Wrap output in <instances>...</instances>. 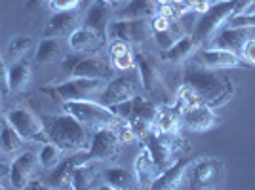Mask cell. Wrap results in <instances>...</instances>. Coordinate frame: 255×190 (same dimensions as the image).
<instances>
[{"label":"cell","instance_id":"13","mask_svg":"<svg viewBox=\"0 0 255 190\" xmlns=\"http://www.w3.org/2000/svg\"><path fill=\"white\" fill-rule=\"evenodd\" d=\"M6 120L19 133V137L23 141H29V143H34V141L48 143V135H46L42 120L38 116H34L29 108H25V106H13V108H10L6 112Z\"/></svg>","mask_w":255,"mask_h":190},{"label":"cell","instance_id":"38","mask_svg":"<svg viewBox=\"0 0 255 190\" xmlns=\"http://www.w3.org/2000/svg\"><path fill=\"white\" fill-rule=\"evenodd\" d=\"M80 2L82 0H50L48 6L53 11H73L80 8Z\"/></svg>","mask_w":255,"mask_h":190},{"label":"cell","instance_id":"19","mask_svg":"<svg viewBox=\"0 0 255 190\" xmlns=\"http://www.w3.org/2000/svg\"><path fill=\"white\" fill-rule=\"evenodd\" d=\"M84 162H88L86 150L80 152H73V154H65L61 162L52 169V187L55 189H71V183L75 177V171L78 166H82Z\"/></svg>","mask_w":255,"mask_h":190},{"label":"cell","instance_id":"16","mask_svg":"<svg viewBox=\"0 0 255 190\" xmlns=\"http://www.w3.org/2000/svg\"><path fill=\"white\" fill-rule=\"evenodd\" d=\"M221 124V118L217 116L215 108L206 103L191 106L181 112V129H187L192 133H204L210 131Z\"/></svg>","mask_w":255,"mask_h":190},{"label":"cell","instance_id":"23","mask_svg":"<svg viewBox=\"0 0 255 190\" xmlns=\"http://www.w3.org/2000/svg\"><path fill=\"white\" fill-rule=\"evenodd\" d=\"M187 166H189V158L187 156H181L173 166L162 171L156 181L152 183V190H173L183 187V183L187 181Z\"/></svg>","mask_w":255,"mask_h":190},{"label":"cell","instance_id":"14","mask_svg":"<svg viewBox=\"0 0 255 190\" xmlns=\"http://www.w3.org/2000/svg\"><path fill=\"white\" fill-rule=\"evenodd\" d=\"M152 36L149 19H115L107 27V40H124L128 44H143Z\"/></svg>","mask_w":255,"mask_h":190},{"label":"cell","instance_id":"11","mask_svg":"<svg viewBox=\"0 0 255 190\" xmlns=\"http://www.w3.org/2000/svg\"><path fill=\"white\" fill-rule=\"evenodd\" d=\"M143 92V82H141V74H139L137 67L126 71L120 76H113L107 82L103 94L99 97V103L107 106H115L118 103H124L131 97H137Z\"/></svg>","mask_w":255,"mask_h":190},{"label":"cell","instance_id":"6","mask_svg":"<svg viewBox=\"0 0 255 190\" xmlns=\"http://www.w3.org/2000/svg\"><path fill=\"white\" fill-rule=\"evenodd\" d=\"M227 183L225 162L212 156L189 160L187 166V185L192 190H217Z\"/></svg>","mask_w":255,"mask_h":190},{"label":"cell","instance_id":"39","mask_svg":"<svg viewBox=\"0 0 255 190\" xmlns=\"http://www.w3.org/2000/svg\"><path fill=\"white\" fill-rule=\"evenodd\" d=\"M10 94V86H8V67L4 63V57L0 52V95Z\"/></svg>","mask_w":255,"mask_h":190},{"label":"cell","instance_id":"3","mask_svg":"<svg viewBox=\"0 0 255 190\" xmlns=\"http://www.w3.org/2000/svg\"><path fill=\"white\" fill-rule=\"evenodd\" d=\"M255 0H219L212 4L208 11L200 13V19L196 21L191 36L196 44H208L219 32V27L225 25L233 15L248 11Z\"/></svg>","mask_w":255,"mask_h":190},{"label":"cell","instance_id":"37","mask_svg":"<svg viewBox=\"0 0 255 190\" xmlns=\"http://www.w3.org/2000/svg\"><path fill=\"white\" fill-rule=\"evenodd\" d=\"M227 27H255V11H252V13L250 11L236 13L227 21Z\"/></svg>","mask_w":255,"mask_h":190},{"label":"cell","instance_id":"20","mask_svg":"<svg viewBox=\"0 0 255 190\" xmlns=\"http://www.w3.org/2000/svg\"><path fill=\"white\" fill-rule=\"evenodd\" d=\"M78 23H80V15L78 11H55L50 21L44 29V36H50V38H65V36H71L73 32L78 29Z\"/></svg>","mask_w":255,"mask_h":190},{"label":"cell","instance_id":"10","mask_svg":"<svg viewBox=\"0 0 255 190\" xmlns=\"http://www.w3.org/2000/svg\"><path fill=\"white\" fill-rule=\"evenodd\" d=\"M63 71L71 76H82V78H97L109 82L115 76V69L111 61L99 57L97 53H76L69 55L61 61Z\"/></svg>","mask_w":255,"mask_h":190},{"label":"cell","instance_id":"2","mask_svg":"<svg viewBox=\"0 0 255 190\" xmlns=\"http://www.w3.org/2000/svg\"><path fill=\"white\" fill-rule=\"evenodd\" d=\"M183 84L192 86L206 105L212 108L225 106L236 94L234 82L221 71L210 69H189L183 74Z\"/></svg>","mask_w":255,"mask_h":190},{"label":"cell","instance_id":"8","mask_svg":"<svg viewBox=\"0 0 255 190\" xmlns=\"http://www.w3.org/2000/svg\"><path fill=\"white\" fill-rule=\"evenodd\" d=\"M105 80L97 78H82V76H71L61 84H46L42 88L44 94L52 95L57 101H78V99H90L97 101L103 90H105Z\"/></svg>","mask_w":255,"mask_h":190},{"label":"cell","instance_id":"33","mask_svg":"<svg viewBox=\"0 0 255 190\" xmlns=\"http://www.w3.org/2000/svg\"><path fill=\"white\" fill-rule=\"evenodd\" d=\"M59 57H63L61 42L57 38L44 36V40L38 44V50H36V63H52Z\"/></svg>","mask_w":255,"mask_h":190},{"label":"cell","instance_id":"31","mask_svg":"<svg viewBox=\"0 0 255 190\" xmlns=\"http://www.w3.org/2000/svg\"><path fill=\"white\" fill-rule=\"evenodd\" d=\"M23 139L19 137V133L11 127L8 120L0 118V152L4 156H17L21 152Z\"/></svg>","mask_w":255,"mask_h":190},{"label":"cell","instance_id":"36","mask_svg":"<svg viewBox=\"0 0 255 190\" xmlns=\"http://www.w3.org/2000/svg\"><path fill=\"white\" fill-rule=\"evenodd\" d=\"M32 44L34 42H32L31 36H27V34H15L10 40V44H8V55H10L13 61L15 59H21V57H25L29 53Z\"/></svg>","mask_w":255,"mask_h":190},{"label":"cell","instance_id":"28","mask_svg":"<svg viewBox=\"0 0 255 190\" xmlns=\"http://www.w3.org/2000/svg\"><path fill=\"white\" fill-rule=\"evenodd\" d=\"M101 181L103 187L107 189H117V190H126V189H135V175L131 171L124 168H107L101 171Z\"/></svg>","mask_w":255,"mask_h":190},{"label":"cell","instance_id":"41","mask_svg":"<svg viewBox=\"0 0 255 190\" xmlns=\"http://www.w3.org/2000/svg\"><path fill=\"white\" fill-rule=\"evenodd\" d=\"M6 179H10V166L0 162V189H2V183Z\"/></svg>","mask_w":255,"mask_h":190},{"label":"cell","instance_id":"46","mask_svg":"<svg viewBox=\"0 0 255 190\" xmlns=\"http://www.w3.org/2000/svg\"><path fill=\"white\" fill-rule=\"evenodd\" d=\"M185 2L191 6V10H192V6H194V4H198V2H202V0H185Z\"/></svg>","mask_w":255,"mask_h":190},{"label":"cell","instance_id":"4","mask_svg":"<svg viewBox=\"0 0 255 190\" xmlns=\"http://www.w3.org/2000/svg\"><path fill=\"white\" fill-rule=\"evenodd\" d=\"M141 145L149 150L150 158L156 164L160 173L173 166L181 156H187L191 152V145L181 135V131L162 133L158 129H152L149 135L141 141Z\"/></svg>","mask_w":255,"mask_h":190},{"label":"cell","instance_id":"18","mask_svg":"<svg viewBox=\"0 0 255 190\" xmlns=\"http://www.w3.org/2000/svg\"><path fill=\"white\" fill-rule=\"evenodd\" d=\"M38 156L34 150L19 152L10 166V183L13 189H27V185L34 179V173L38 168Z\"/></svg>","mask_w":255,"mask_h":190},{"label":"cell","instance_id":"15","mask_svg":"<svg viewBox=\"0 0 255 190\" xmlns=\"http://www.w3.org/2000/svg\"><path fill=\"white\" fill-rule=\"evenodd\" d=\"M192 55H194V65L196 67L210 69V71H231V69L250 67L236 53L219 50V48H202V50H196Z\"/></svg>","mask_w":255,"mask_h":190},{"label":"cell","instance_id":"25","mask_svg":"<svg viewBox=\"0 0 255 190\" xmlns=\"http://www.w3.org/2000/svg\"><path fill=\"white\" fill-rule=\"evenodd\" d=\"M158 13V4L154 0H129L120 11H117L118 19H150Z\"/></svg>","mask_w":255,"mask_h":190},{"label":"cell","instance_id":"9","mask_svg":"<svg viewBox=\"0 0 255 190\" xmlns=\"http://www.w3.org/2000/svg\"><path fill=\"white\" fill-rule=\"evenodd\" d=\"M135 67L141 74L143 92L149 95L150 101H154L156 105H173V95L168 90L166 82L162 80L156 59L149 52H137L135 53Z\"/></svg>","mask_w":255,"mask_h":190},{"label":"cell","instance_id":"27","mask_svg":"<svg viewBox=\"0 0 255 190\" xmlns=\"http://www.w3.org/2000/svg\"><path fill=\"white\" fill-rule=\"evenodd\" d=\"M158 175V168H156V164L150 158L149 150L145 148L137 156V160H135V179H137V185L141 189H150Z\"/></svg>","mask_w":255,"mask_h":190},{"label":"cell","instance_id":"5","mask_svg":"<svg viewBox=\"0 0 255 190\" xmlns=\"http://www.w3.org/2000/svg\"><path fill=\"white\" fill-rule=\"evenodd\" d=\"M120 118L128 120L131 127H133V133H135V141H143V139L149 135L150 131L154 129V116H156V110L158 105L154 101H150L149 97H131L124 103H118V105L111 106Z\"/></svg>","mask_w":255,"mask_h":190},{"label":"cell","instance_id":"32","mask_svg":"<svg viewBox=\"0 0 255 190\" xmlns=\"http://www.w3.org/2000/svg\"><path fill=\"white\" fill-rule=\"evenodd\" d=\"M101 173L97 171L96 162H84L82 166H78V169L75 171V177L71 183V189L75 190H86L94 189V183L97 181Z\"/></svg>","mask_w":255,"mask_h":190},{"label":"cell","instance_id":"24","mask_svg":"<svg viewBox=\"0 0 255 190\" xmlns=\"http://www.w3.org/2000/svg\"><path fill=\"white\" fill-rule=\"evenodd\" d=\"M109 57L115 71L126 73L135 69V53L124 40H109Z\"/></svg>","mask_w":255,"mask_h":190},{"label":"cell","instance_id":"21","mask_svg":"<svg viewBox=\"0 0 255 190\" xmlns=\"http://www.w3.org/2000/svg\"><path fill=\"white\" fill-rule=\"evenodd\" d=\"M69 46L75 53H99L101 50H105L107 40L82 25L69 36Z\"/></svg>","mask_w":255,"mask_h":190},{"label":"cell","instance_id":"34","mask_svg":"<svg viewBox=\"0 0 255 190\" xmlns=\"http://www.w3.org/2000/svg\"><path fill=\"white\" fill-rule=\"evenodd\" d=\"M200 103H204L202 97H200V94H198L192 86L181 84V88L175 92V103H173V106L179 110V114L183 110H187V108H191V106L200 105Z\"/></svg>","mask_w":255,"mask_h":190},{"label":"cell","instance_id":"40","mask_svg":"<svg viewBox=\"0 0 255 190\" xmlns=\"http://www.w3.org/2000/svg\"><path fill=\"white\" fill-rule=\"evenodd\" d=\"M240 59L248 63L250 67L255 65V40H250V42H246V46L242 48V52H240Z\"/></svg>","mask_w":255,"mask_h":190},{"label":"cell","instance_id":"35","mask_svg":"<svg viewBox=\"0 0 255 190\" xmlns=\"http://www.w3.org/2000/svg\"><path fill=\"white\" fill-rule=\"evenodd\" d=\"M65 156V152L61 148L57 147V145H53V143H44V147L40 148V152H38V164L42 166L44 169H53L61 158Z\"/></svg>","mask_w":255,"mask_h":190},{"label":"cell","instance_id":"1","mask_svg":"<svg viewBox=\"0 0 255 190\" xmlns=\"http://www.w3.org/2000/svg\"><path fill=\"white\" fill-rule=\"evenodd\" d=\"M46 129L48 141L57 145L63 150L65 154H73V152H80L86 150L90 145V129L82 126L75 116L71 114H44L40 116Z\"/></svg>","mask_w":255,"mask_h":190},{"label":"cell","instance_id":"30","mask_svg":"<svg viewBox=\"0 0 255 190\" xmlns=\"http://www.w3.org/2000/svg\"><path fill=\"white\" fill-rule=\"evenodd\" d=\"M196 46H198V44L192 40L191 34H185V36L179 38L171 48L162 50L160 57H162L164 61H168V63H183V61H187L192 53H194Z\"/></svg>","mask_w":255,"mask_h":190},{"label":"cell","instance_id":"47","mask_svg":"<svg viewBox=\"0 0 255 190\" xmlns=\"http://www.w3.org/2000/svg\"><path fill=\"white\" fill-rule=\"evenodd\" d=\"M0 112H2V106H0Z\"/></svg>","mask_w":255,"mask_h":190},{"label":"cell","instance_id":"26","mask_svg":"<svg viewBox=\"0 0 255 190\" xmlns=\"http://www.w3.org/2000/svg\"><path fill=\"white\" fill-rule=\"evenodd\" d=\"M31 63L25 57L15 59L8 67V86H10V92H25L27 86L31 84Z\"/></svg>","mask_w":255,"mask_h":190},{"label":"cell","instance_id":"17","mask_svg":"<svg viewBox=\"0 0 255 190\" xmlns=\"http://www.w3.org/2000/svg\"><path fill=\"white\" fill-rule=\"evenodd\" d=\"M255 40V27H229L225 31L217 32L210 40L212 48H219V50H227L233 52L240 57V52L246 46V42Z\"/></svg>","mask_w":255,"mask_h":190},{"label":"cell","instance_id":"44","mask_svg":"<svg viewBox=\"0 0 255 190\" xmlns=\"http://www.w3.org/2000/svg\"><path fill=\"white\" fill-rule=\"evenodd\" d=\"M27 189H44V185H42V183H40V181H38V179H36V181L32 179L31 183L27 185Z\"/></svg>","mask_w":255,"mask_h":190},{"label":"cell","instance_id":"45","mask_svg":"<svg viewBox=\"0 0 255 190\" xmlns=\"http://www.w3.org/2000/svg\"><path fill=\"white\" fill-rule=\"evenodd\" d=\"M105 2H109L111 6H122V4H128L129 0H105Z\"/></svg>","mask_w":255,"mask_h":190},{"label":"cell","instance_id":"12","mask_svg":"<svg viewBox=\"0 0 255 190\" xmlns=\"http://www.w3.org/2000/svg\"><path fill=\"white\" fill-rule=\"evenodd\" d=\"M122 141L118 137V133L113 127H101L92 131V139L90 145L86 148V156L88 162H105V164H113L117 162L122 150Z\"/></svg>","mask_w":255,"mask_h":190},{"label":"cell","instance_id":"7","mask_svg":"<svg viewBox=\"0 0 255 190\" xmlns=\"http://www.w3.org/2000/svg\"><path fill=\"white\" fill-rule=\"evenodd\" d=\"M63 112L75 116L90 131H96V129H101V127H113L118 120V114L111 106L103 105L99 101H90V99L65 101Z\"/></svg>","mask_w":255,"mask_h":190},{"label":"cell","instance_id":"43","mask_svg":"<svg viewBox=\"0 0 255 190\" xmlns=\"http://www.w3.org/2000/svg\"><path fill=\"white\" fill-rule=\"evenodd\" d=\"M44 2H50V0H27L25 8H27V10H32V8H38V6H42Z\"/></svg>","mask_w":255,"mask_h":190},{"label":"cell","instance_id":"29","mask_svg":"<svg viewBox=\"0 0 255 190\" xmlns=\"http://www.w3.org/2000/svg\"><path fill=\"white\" fill-rule=\"evenodd\" d=\"M154 129L162 133H177L181 131V114L173 105H158L154 116Z\"/></svg>","mask_w":255,"mask_h":190},{"label":"cell","instance_id":"22","mask_svg":"<svg viewBox=\"0 0 255 190\" xmlns=\"http://www.w3.org/2000/svg\"><path fill=\"white\" fill-rule=\"evenodd\" d=\"M113 8L109 2L105 0H96L90 8H88V13H86L84 19V27L92 29L94 32H97L101 38L107 40V27L111 23V15H113ZM109 42V40H107Z\"/></svg>","mask_w":255,"mask_h":190},{"label":"cell","instance_id":"42","mask_svg":"<svg viewBox=\"0 0 255 190\" xmlns=\"http://www.w3.org/2000/svg\"><path fill=\"white\" fill-rule=\"evenodd\" d=\"M210 6H212V2H210V0H202V2L194 4V6H192V10L196 11V13H204V11H208Z\"/></svg>","mask_w":255,"mask_h":190}]
</instances>
